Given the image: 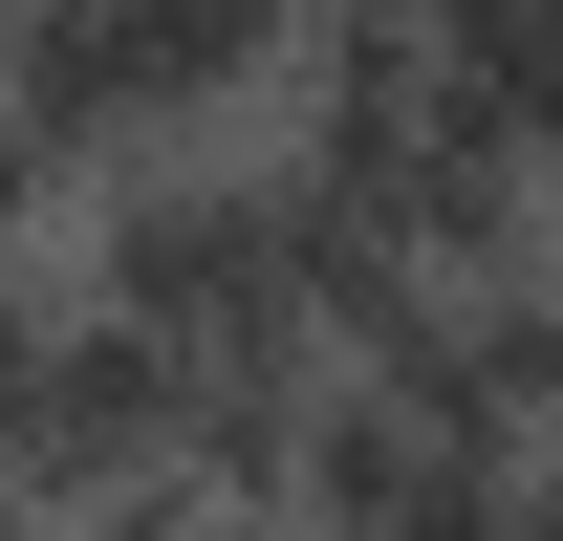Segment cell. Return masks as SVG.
Wrapping results in <instances>:
<instances>
[{
  "mask_svg": "<svg viewBox=\"0 0 563 541\" xmlns=\"http://www.w3.org/2000/svg\"><path fill=\"white\" fill-rule=\"evenodd\" d=\"M44 239H66L87 303H131V325H174V346H261V325H282V174H261V152H217V131L109 152Z\"/></svg>",
  "mask_w": 563,
  "mask_h": 541,
  "instance_id": "1",
  "label": "cell"
},
{
  "mask_svg": "<svg viewBox=\"0 0 563 541\" xmlns=\"http://www.w3.org/2000/svg\"><path fill=\"white\" fill-rule=\"evenodd\" d=\"M174 390H196V346L66 281L44 346H22V390H0V476L22 498H131V476H174Z\"/></svg>",
  "mask_w": 563,
  "mask_h": 541,
  "instance_id": "2",
  "label": "cell"
},
{
  "mask_svg": "<svg viewBox=\"0 0 563 541\" xmlns=\"http://www.w3.org/2000/svg\"><path fill=\"white\" fill-rule=\"evenodd\" d=\"M282 498L325 541H390L433 498V433H412V390H368V368H303V411H282Z\"/></svg>",
  "mask_w": 563,
  "mask_h": 541,
  "instance_id": "3",
  "label": "cell"
}]
</instances>
